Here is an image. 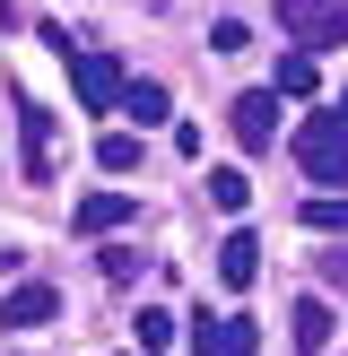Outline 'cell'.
Wrapping results in <instances>:
<instances>
[{"mask_svg": "<svg viewBox=\"0 0 348 356\" xmlns=\"http://www.w3.org/2000/svg\"><path fill=\"white\" fill-rule=\"evenodd\" d=\"M296 165H305L322 191H348V122L340 113H313L305 131H296Z\"/></svg>", "mask_w": 348, "mask_h": 356, "instance_id": "cell-1", "label": "cell"}, {"mask_svg": "<svg viewBox=\"0 0 348 356\" xmlns=\"http://www.w3.org/2000/svg\"><path fill=\"white\" fill-rule=\"evenodd\" d=\"M278 26L296 35V52L348 44V0H278Z\"/></svg>", "mask_w": 348, "mask_h": 356, "instance_id": "cell-2", "label": "cell"}, {"mask_svg": "<svg viewBox=\"0 0 348 356\" xmlns=\"http://www.w3.org/2000/svg\"><path fill=\"white\" fill-rule=\"evenodd\" d=\"M70 79H79V104H87V113H113V104H122V70L104 61V52H70Z\"/></svg>", "mask_w": 348, "mask_h": 356, "instance_id": "cell-3", "label": "cell"}, {"mask_svg": "<svg viewBox=\"0 0 348 356\" xmlns=\"http://www.w3.org/2000/svg\"><path fill=\"white\" fill-rule=\"evenodd\" d=\"M226 122H235V139H244V148H270V139H278V96H270V87H244V96H235V113H226Z\"/></svg>", "mask_w": 348, "mask_h": 356, "instance_id": "cell-4", "label": "cell"}, {"mask_svg": "<svg viewBox=\"0 0 348 356\" xmlns=\"http://www.w3.org/2000/svg\"><path fill=\"white\" fill-rule=\"evenodd\" d=\"M0 322H9V330H44V322H61V287H44V278H26V287H9V305H0Z\"/></svg>", "mask_w": 348, "mask_h": 356, "instance_id": "cell-5", "label": "cell"}, {"mask_svg": "<svg viewBox=\"0 0 348 356\" xmlns=\"http://www.w3.org/2000/svg\"><path fill=\"white\" fill-rule=\"evenodd\" d=\"M253 348H261V330L244 322V313L235 322H209V313L191 322V356H253Z\"/></svg>", "mask_w": 348, "mask_h": 356, "instance_id": "cell-6", "label": "cell"}, {"mask_svg": "<svg viewBox=\"0 0 348 356\" xmlns=\"http://www.w3.org/2000/svg\"><path fill=\"white\" fill-rule=\"evenodd\" d=\"M287 339H296V356H322V348H331V305H322V296H296Z\"/></svg>", "mask_w": 348, "mask_h": 356, "instance_id": "cell-7", "label": "cell"}, {"mask_svg": "<svg viewBox=\"0 0 348 356\" xmlns=\"http://www.w3.org/2000/svg\"><path fill=\"white\" fill-rule=\"evenodd\" d=\"M218 278H226V287H253V278H261V235H244V226H235L226 252H218Z\"/></svg>", "mask_w": 348, "mask_h": 356, "instance_id": "cell-8", "label": "cell"}, {"mask_svg": "<svg viewBox=\"0 0 348 356\" xmlns=\"http://www.w3.org/2000/svg\"><path fill=\"white\" fill-rule=\"evenodd\" d=\"M113 226H131V200L122 191H87L79 200V235H113Z\"/></svg>", "mask_w": 348, "mask_h": 356, "instance_id": "cell-9", "label": "cell"}, {"mask_svg": "<svg viewBox=\"0 0 348 356\" xmlns=\"http://www.w3.org/2000/svg\"><path fill=\"white\" fill-rule=\"evenodd\" d=\"M122 113H131V122H166L174 104H166V87H157V79H122Z\"/></svg>", "mask_w": 348, "mask_h": 356, "instance_id": "cell-10", "label": "cell"}, {"mask_svg": "<svg viewBox=\"0 0 348 356\" xmlns=\"http://www.w3.org/2000/svg\"><path fill=\"white\" fill-rule=\"evenodd\" d=\"M270 96H313V52H287V61H278Z\"/></svg>", "mask_w": 348, "mask_h": 356, "instance_id": "cell-11", "label": "cell"}, {"mask_svg": "<svg viewBox=\"0 0 348 356\" xmlns=\"http://www.w3.org/2000/svg\"><path fill=\"white\" fill-rule=\"evenodd\" d=\"M305 226H322V235H348V191H322V200H305Z\"/></svg>", "mask_w": 348, "mask_h": 356, "instance_id": "cell-12", "label": "cell"}, {"mask_svg": "<svg viewBox=\"0 0 348 356\" xmlns=\"http://www.w3.org/2000/svg\"><path fill=\"white\" fill-rule=\"evenodd\" d=\"M96 165H104V174H131V165H139V139L104 131V139H96Z\"/></svg>", "mask_w": 348, "mask_h": 356, "instance_id": "cell-13", "label": "cell"}, {"mask_svg": "<svg viewBox=\"0 0 348 356\" xmlns=\"http://www.w3.org/2000/svg\"><path fill=\"white\" fill-rule=\"evenodd\" d=\"M209 200H218V209H226V218H235V209H244V200H253V183H244V174H235V165H226V174H209Z\"/></svg>", "mask_w": 348, "mask_h": 356, "instance_id": "cell-14", "label": "cell"}, {"mask_svg": "<svg viewBox=\"0 0 348 356\" xmlns=\"http://www.w3.org/2000/svg\"><path fill=\"white\" fill-rule=\"evenodd\" d=\"M139 348H174V313H139Z\"/></svg>", "mask_w": 348, "mask_h": 356, "instance_id": "cell-15", "label": "cell"}, {"mask_svg": "<svg viewBox=\"0 0 348 356\" xmlns=\"http://www.w3.org/2000/svg\"><path fill=\"white\" fill-rule=\"evenodd\" d=\"M322 287H340V296H348V252H322Z\"/></svg>", "mask_w": 348, "mask_h": 356, "instance_id": "cell-16", "label": "cell"}, {"mask_svg": "<svg viewBox=\"0 0 348 356\" xmlns=\"http://www.w3.org/2000/svg\"><path fill=\"white\" fill-rule=\"evenodd\" d=\"M331 113H340V122H348V96H340V104H331Z\"/></svg>", "mask_w": 348, "mask_h": 356, "instance_id": "cell-17", "label": "cell"}]
</instances>
